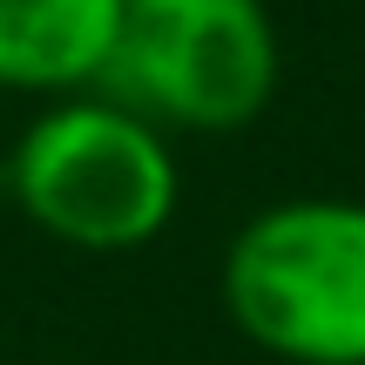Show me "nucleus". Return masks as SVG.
Listing matches in <instances>:
<instances>
[{
	"label": "nucleus",
	"mask_w": 365,
	"mask_h": 365,
	"mask_svg": "<svg viewBox=\"0 0 365 365\" xmlns=\"http://www.w3.org/2000/svg\"><path fill=\"white\" fill-rule=\"evenodd\" d=\"M7 190L41 237L88 257H122L176 223L182 163L170 129L108 88H88L41 102L7 156Z\"/></svg>",
	"instance_id": "1"
},
{
	"label": "nucleus",
	"mask_w": 365,
	"mask_h": 365,
	"mask_svg": "<svg viewBox=\"0 0 365 365\" xmlns=\"http://www.w3.org/2000/svg\"><path fill=\"white\" fill-rule=\"evenodd\" d=\"M223 312L284 365H365V203H264L223 250Z\"/></svg>",
	"instance_id": "2"
},
{
	"label": "nucleus",
	"mask_w": 365,
	"mask_h": 365,
	"mask_svg": "<svg viewBox=\"0 0 365 365\" xmlns=\"http://www.w3.org/2000/svg\"><path fill=\"white\" fill-rule=\"evenodd\" d=\"M170 135H230L277 95V21L264 0H129L102 81Z\"/></svg>",
	"instance_id": "3"
},
{
	"label": "nucleus",
	"mask_w": 365,
	"mask_h": 365,
	"mask_svg": "<svg viewBox=\"0 0 365 365\" xmlns=\"http://www.w3.org/2000/svg\"><path fill=\"white\" fill-rule=\"evenodd\" d=\"M129 0H0V95H88L108 81Z\"/></svg>",
	"instance_id": "4"
}]
</instances>
